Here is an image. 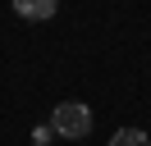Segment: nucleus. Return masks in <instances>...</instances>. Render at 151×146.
<instances>
[{
    "label": "nucleus",
    "mask_w": 151,
    "mask_h": 146,
    "mask_svg": "<svg viewBox=\"0 0 151 146\" xmlns=\"http://www.w3.org/2000/svg\"><path fill=\"white\" fill-rule=\"evenodd\" d=\"M32 142H37V146H50V142H55V128H50V123L37 128V132H32Z\"/></svg>",
    "instance_id": "20e7f679"
},
{
    "label": "nucleus",
    "mask_w": 151,
    "mask_h": 146,
    "mask_svg": "<svg viewBox=\"0 0 151 146\" xmlns=\"http://www.w3.org/2000/svg\"><path fill=\"white\" fill-rule=\"evenodd\" d=\"M50 128H55V137H64V142H83V137L92 132V105H83V100H60V105L50 110Z\"/></svg>",
    "instance_id": "f257e3e1"
},
{
    "label": "nucleus",
    "mask_w": 151,
    "mask_h": 146,
    "mask_svg": "<svg viewBox=\"0 0 151 146\" xmlns=\"http://www.w3.org/2000/svg\"><path fill=\"white\" fill-rule=\"evenodd\" d=\"M60 0H14V14L28 18V23H46V18H55Z\"/></svg>",
    "instance_id": "f03ea898"
},
{
    "label": "nucleus",
    "mask_w": 151,
    "mask_h": 146,
    "mask_svg": "<svg viewBox=\"0 0 151 146\" xmlns=\"http://www.w3.org/2000/svg\"><path fill=\"white\" fill-rule=\"evenodd\" d=\"M110 146H151V137H147V128H114Z\"/></svg>",
    "instance_id": "7ed1b4c3"
}]
</instances>
